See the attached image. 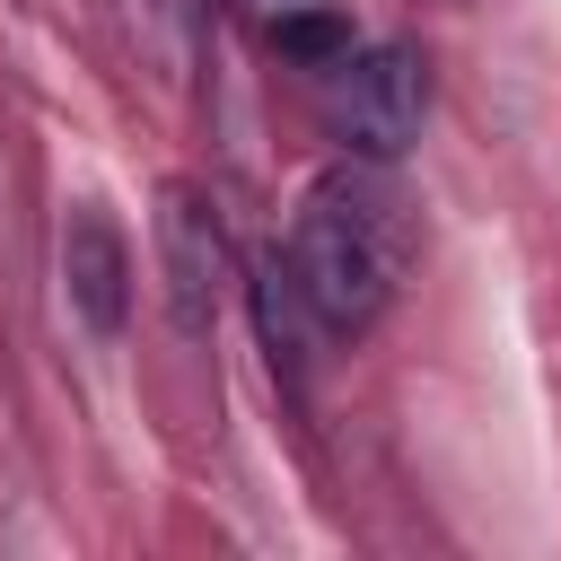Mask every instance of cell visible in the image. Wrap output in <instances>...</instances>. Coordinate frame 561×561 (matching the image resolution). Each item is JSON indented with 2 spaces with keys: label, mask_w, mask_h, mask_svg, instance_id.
I'll return each mask as SVG.
<instances>
[{
  "label": "cell",
  "mask_w": 561,
  "mask_h": 561,
  "mask_svg": "<svg viewBox=\"0 0 561 561\" xmlns=\"http://www.w3.org/2000/svg\"><path fill=\"white\" fill-rule=\"evenodd\" d=\"M412 272V210L403 193L377 175V158L359 167H324L289 219V280L307 298V316L324 333H368L394 289Z\"/></svg>",
  "instance_id": "obj_1"
},
{
  "label": "cell",
  "mask_w": 561,
  "mask_h": 561,
  "mask_svg": "<svg viewBox=\"0 0 561 561\" xmlns=\"http://www.w3.org/2000/svg\"><path fill=\"white\" fill-rule=\"evenodd\" d=\"M421 114H430V61L412 44H351L333 70H324V123L342 131L351 158H403L421 140Z\"/></svg>",
  "instance_id": "obj_2"
},
{
  "label": "cell",
  "mask_w": 561,
  "mask_h": 561,
  "mask_svg": "<svg viewBox=\"0 0 561 561\" xmlns=\"http://www.w3.org/2000/svg\"><path fill=\"white\" fill-rule=\"evenodd\" d=\"M158 272H167V316L184 342L210 333L219 289H228V228L210 210L202 184H167L158 193Z\"/></svg>",
  "instance_id": "obj_3"
},
{
  "label": "cell",
  "mask_w": 561,
  "mask_h": 561,
  "mask_svg": "<svg viewBox=\"0 0 561 561\" xmlns=\"http://www.w3.org/2000/svg\"><path fill=\"white\" fill-rule=\"evenodd\" d=\"M61 298L88 333H123V316H131V245L96 202H79L61 219Z\"/></svg>",
  "instance_id": "obj_4"
},
{
  "label": "cell",
  "mask_w": 561,
  "mask_h": 561,
  "mask_svg": "<svg viewBox=\"0 0 561 561\" xmlns=\"http://www.w3.org/2000/svg\"><path fill=\"white\" fill-rule=\"evenodd\" d=\"M254 324H263V342H272V368L298 386V368H307V298H298V280H289V263L280 254H263L254 263Z\"/></svg>",
  "instance_id": "obj_5"
},
{
  "label": "cell",
  "mask_w": 561,
  "mask_h": 561,
  "mask_svg": "<svg viewBox=\"0 0 561 561\" xmlns=\"http://www.w3.org/2000/svg\"><path fill=\"white\" fill-rule=\"evenodd\" d=\"M272 44H280L298 70H333L359 35H351V18H342V9H280V18H272Z\"/></svg>",
  "instance_id": "obj_6"
}]
</instances>
